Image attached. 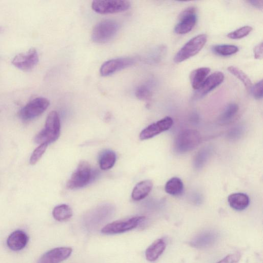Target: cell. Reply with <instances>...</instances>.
Returning <instances> with one entry per match:
<instances>
[{
  "mask_svg": "<svg viewBox=\"0 0 263 263\" xmlns=\"http://www.w3.org/2000/svg\"><path fill=\"white\" fill-rule=\"evenodd\" d=\"M72 215L71 208L66 204L58 205L52 211L53 218L59 221H66L70 218Z\"/></svg>",
  "mask_w": 263,
  "mask_h": 263,
  "instance_id": "23",
  "label": "cell"
},
{
  "mask_svg": "<svg viewBox=\"0 0 263 263\" xmlns=\"http://www.w3.org/2000/svg\"><path fill=\"white\" fill-rule=\"evenodd\" d=\"M212 153V149L209 146L204 147L199 150L194 159V167L197 169L202 168L210 157Z\"/></svg>",
  "mask_w": 263,
  "mask_h": 263,
  "instance_id": "24",
  "label": "cell"
},
{
  "mask_svg": "<svg viewBox=\"0 0 263 263\" xmlns=\"http://www.w3.org/2000/svg\"><path fill=\"white\" fill-rule=\"evenodd\" d=\"M92 172L90 164L85 161L79 163L67 183V187L71 190L86 185L92 179Z\"/></svg>",
  "mask_w": 263,
  "mask_h": 263,
  "instance_id": "5",
  "label": "cell"
},
{
  "mask_svg": "<svg viewBox=\"0 0 263 263\" xmlns=\"http://www.w3.org/2000/svg\"><path fill=\"white\" fill-rule=\"evenodd\" d=\"M239 109L236 103L228 104L221 114L219 120L222 123H226L231 121L236 116Z\"/></svg>",
  "mask_w": 263,
  "mask_h": 263,
  "instance_id": "26",
  "label": "cell"
},
{
  "mask_svg": "<svg viewBox=\"0 0 263 263\" xmlns=\"http://www.w3.org/2000/svg\"><path fill=\"white\" fill-rule=\"evenodd\" d=\"M173 124V120L172 118L170 117H165L143 129L140 134L139 138L141 140L152 138L164 131L168 130Z\"/></svg>",
  "mask_w": 263,
  "mask_h": 263,
  "instance_id": "12",
  "label": "cell"
},
{
  "mask_svg": "<svg viewBox=\"0 0 263 263\" xmlns=\"http://www.w3.org/2000/svg\"><path fill=\"white\" fill-rule=\"evenodd\" d=\"M183 184L178 177H173L168 180L165 185V192L171 195L177 196L182 194L183 191Z\"/></svg>",
  "mask_w": 263,
  "mask_h": 263,
  "instance_id": "21",
  "label": "cell"
},
{
  "mask_svg": "<svg viewBox=\"0 0 263 263\" xmlns=\"http://www.w3.org/2000/svg\"><path fill=\"white\" fill-rule=\"evenodd\" d=\"M72 251L69 247L53 248L43 254L37 263H60L70 256Z\"/></svg>",
  "mask_w": 263,
  "mask_h": 263,
  "instance_id": "13",
  "label": "cell"
},
{
  "mask_svg": "<svg viewBox=\"0 0 263 263\" xmlns=\"http://www.w3.org/2000/svg\"><path fill=\"white\" fill-rule=\"evenodd\" d=\"M252 30V27L250 26H245L229 33L227 36L231 39H240L247 36Z\"/></svg>",
  "mask_w": 263,
  "mask_h": 263,
  "instance_id": "28",
  "label": "cell"
},
{
  "mask_svg": "<svg viewBox=\"0 0 263 263\" xmlns=\"http://www.w3.org/2000/svg\"><path fill=\"white\" fill-rule=\"evenodd\" d=\"M61 123L58 113L52 110L48 115L44 128L35 137L36 143L49 144L55 141L60 135Z\"/></svg>",
  "mask_w": 263,
  "mask_h": 263,
  "instance_id": "1",
  "label": "cell"
},
{
  "mask_svg": "<svg viewBox=\"0 0 263 263\" xmlns=\"http://www.w3.org/2000/svg\"><path fill=\"white\" fill-rule=\"evenodd\" d=\"M50 105L44 97L35 98L27 103L20 111L19 117L24 121H29L42 115Z\"/></svg>",
  "mask_w": 263,
  "mask_h": 263,
  "instance_id": "6",
  "label": "cell"
},
{
  "mask_svg": "<svg viewBox=\"0 0 263 263\" xmlns=\"http://www.w3.org/2000/svg\"><path fill=\"white\" fill-rule=\"evenodd\" d=\"M145 218L144 216H136L115 221L104 226L101 229V233L106 235L124 233L136 228Z\"/></svg>",
  "mask_w": 263,
  "mask_h": 263,
  "instance_id": "8",
  "label": "cell"
},
{
  "mask_svg": "<svg viewBox=\"0 0 263 263\" xmlns=\"http://www.w3.org/2000/svg\"><path fill=\"white\" fill-rule=\"evenodd\" d=\"M153 186V181L145 180L138 183L134 187L132 198L134 200L139 201L145 198L151 192Z\"/></svg>",
  "mask_w": 263,
  "mask_h": 263,
  "instance_id": "19",
  "label": "cell"
},
{
  "mask_svg": "<svg viewBox=\"0 0 263 263\" xmlns=\"http://www.w3.org/2000/svg\"><path fill=\"white\" fill-rule=\"evenodd\" d=\"M119 29L118 23L112 20H105L97 23L93 28L92 40L97 43H104L111 40Z\"/></svg>",
  "mask_w": 263,
  "mask_h": 263,
  "instance_id": "4",
  "label": "cell"
},
{
  "mask_svg": "<svg viewBox=\"0 0 263 263\" xmlns=\"http://www.w3.org/2000/svg\"><path fill=\"white\" fill-rule=\"evenodd\" d=\"M136 63L133 58H118L105 62L101 66L100 72L102 76L107 77L131 66Z\"/></svg>",
  "mask_w": 263,
  "mask_h": 263,
  "instance_id": "11",
  "label": "cell"
},
{
  "mask_svg": "<svg viewBox=\"0 0 263 263\" xmlns=\"http://www.w3.org/2000/svg\"><path fill=\"white\" fill-rule=\"evenodd\" d=\"M218 234L213 230H205L195 236L190 245L197 249H203L212 246L217 240Z\"/></svg>",
  "mask_w": 263,
  "mask_h": 263,
  "instance_id": "14",
  "label": "cell"
},
{
  "mask_svg": "<svg viewBox=\"0 0 263 263\" xmlns=\"http://www.w3.org/2000/svg\"><path fill=\"white\" fill-rule=\"evenodd\" d=\"M130 3L125 0H100L92 2V9L100 14H112L128 10Z\"/></svg>",
  "mask_w": 263,
  "mask_h": 263,
  "instance_id": "7",
  "label": "cell"
},
{
  "mask_svg": "<svg viewBox=\"0 0 263 263\" xmlns=\"http://www.w3.org/2000/svg\"><path fill=\"white\" fill-rule=\"evenodd\" d=\"M116 161V155L111 150H105L100 155L99 158V165L103 170L111 168Z\"/></svg>",
  "mask_w": 263,
  "mask_h": 263,
  "instance_id": "22",
  "label": "cell"
},
{
  "mask_svg": "<svg viewBox=\"0 0 263 263\" xmlns=\"http://www.w3.org/2000/svg\"><path fill=\"white\" fill-rule=\"evenodd\" d=\"M228 70L243 84L247 90H250L253 85L249 77L244 72L234 66H229Z\"/></svg>",
  "mask_w": 263,
  "mask_h": 263,
  "instance_id": "27",
  "label": "cell"
},
{
  "mask_svg": "<svg viewBox=\"0 0 263 263\" xmlns=\"http://www.w3.org/2000/svg\"><path fill=\"white\" fill-rule=\"evenodd\" d=\"M212 51L218 55L227 57L235 54L238 51V48L234 45L221 44L213 46Z\"/></svg>",
  "mask_w": 263,
  "mask_h": 263,
  "instance_id": "25",
  "label": "cell"
},
{
  "mask_svg": "<svg viewBox=\"0 0 263 263\" xmlns=\"http://www.w3.org/2000/svg\"><path fill=\"white\" fill-rule=\"evenodd\" d=\"M165 248L166 243L163 239L156 240L146 250V259L151 262L156 260L164 252Z\"/></svg>",
  "mask_w": 263,
  "mask_h": 263,
  "instance_id": "17",
  "label": "cell"
},
{
  "mask_svg": "<svg viewBox=\"0 0 263 263\" xmlns=\"http://www.w3.org/2000/svg\"><path fill=\"white\" fill-rule=\"evenodd\" d=\"M48 145V144L46 143L40 144V145L34 149L31 155L29 160L30 163L31 165L35 164L41 159L46 151Z\"/></svg>",
  "mask_w": 263,
  "mask_h": 263,
  "instance_id": "29",
  "label": "cell"
},
{
  "mask_svg": "<svg viewBox=\"0 0 263 263\" xmlns=\"http://www.w3.org/2000/svg\"><path fill=\"white\" fill-rule=\"evenodd\" d=\"M206 41L205 34H200L193 37L177 52L174 61L179 63L195 55L202 49Z\"/></svg>",
  "mask_w": 263,
  "mask_h": 263,
  "instance_id": "3",
  "label": "cell"
},
{
  "mask_svg": "<svg viewBox=\"0 0 263 263\" xmlns=\"http://www.w3.org/2000/svg\"><path fill=\"white\" fill-rule=\"evenodd\" d=\"M39 60L36 50L31 48L26 52L16 55L12 61V64L20 70L29 71L36 66Z\"/></svg>",
  "mask_w": 263,
  "mask_h": 263,
  "instance_id": "9",
  "label": "cell"
},
{
  "mask_svg": "<svg viewBox=\"0 0 263 263\" xmlns=\"http://www.w3.org/2000/svg\"><path fill=\"white\" fill-rule=\"evenodd\" d=\"M210 72L208 67H200L193 70L190 74V81L192 88L198 90L208 77Z\"/></svg>",
  "mask_w": 263,
  "mask_h": 263,
  "instance_id": "20",
  "label": "cell"
},
{
  "mask_svg": "<svg viewBox=\"0 0 263 263\" xmlns=\"http://www.w3.org/2000/svg\"><path fill=\"white\" fill-rule=\"evenodd\" d=\"M135 95L139 99L148 100L151 99L152 92L147 85H142L137 88Z\"/></svg>",
  "mask_w": 263,
  "mask_h": 263,
  "instance_id": "30",
  "label": "cell"
},
{
  "mask_svg": "<svg viewBox=\"0 0 263 263\" xmlns=\"http://www.w3.org/2000/svg\"><path fill=\"white\" fill-rule=\"evenodd\" d=\"M242 129L240 127H234L228 133L229 138L230 139L238 138L242 134Z\"/></svg>",
  "mask_w": 263,
  "mask_h": 263,
  "instance_id": "34",
  "label": "cell"
},
{
  "mask_svg": "<svg viewBox=\"0 0 263 263\" xmlns=\"http://www.w3.org/2000/svg\"><path fill=\"white\" fill-rule=\"evenodd\" d=\"M251 92L256 99H261L262 98V80L252 85Z\"/></svg>",
  "mask_w": 263,
  "mask_h": 263,
  "instance_id": "31",
  "label": "cell"
},
{
  "mask_svg": "<svg viewBox=\"0 0 263 263\" xmlns=\"http://www.w3.org/2000/svg\"><path fill=\"white\" fill-rule=\"evenodd\" d=\"M262 42L255 46L253 49L254 58L256 59H261L262 58Z\"/></svg>",
  "mask_w": 263,
  "mask_h": 263,
  "instance_id": "33",
  "label": "cell"
},
{
  "mask_svg": "<svg viewBox=\"0 0 263 263\" xmlns=\"http://www.w3.org/2000/svg\"><path fill=\"white\" fill-rule=\"evenodd\" d=\"M240 257L241 255L238 253L229 254L217 263H236L239 260Z\"/></svg>",
  "mask_w": 263,
  "mask_h": 263,
  "instance_id": "32",
  "label": "cell"
},
{
  "mask_svg": "<svg viewBox=\"0 0 263 263\" xmlns=\"http://www.w3.org/2000/svg\"><path fill=\"white\" fill-rule=\"evenodd\" d=\"M29 240L27 234L23 231L17 230L11 233L7 239L8 247L13 251H19L25 247Z\"/></svg>",
  "mask_w": 263,
  "mask_h": 263,
  "instance_id": "16",
  "label": "cell"
},
{
  "mask_svg": "<svg viewBox=\"0 0 263 263\" xmlns=\"http://www.w3.org/2000/svg\"><path fill=\"white\" fill-rule=\"evenodd\" d=\"M200 133L197 130L185 129L181 130L174 141V149L179 154H183L195 149L201 142Z\"/></svg>",
  "mask_w": 263,
  "mask_h": 263,
  "instance_id": "2",
  "label": "cell"
},
{
  "mask_svg": "<svg viewBox=\"0 0 263 263\" xmlns=\"http://www.w3.org/2000/svg\"><path fill=\"white\" fill-rule=\"evenodd\" d=\"M228 201L230 206L236 211L246 209L250 203L248 196L242 193H236L230 195Z\"/></svg>",
  "mask_w": 263,
  "mask_h": 263,
  "instance_id": "18",
  "label": "cell"
},
{
  "mask_svg": "<svg viewBox=\"0 0 263 263\" xmlns=\"http://www.w3.org/2000/svg\"><path fill=\"white\" fill-rule=\"evenodd\" d=\"M224 78V74L221 72L216 71L212 73L206 78L201 87L198 90L196 96L199 97L205 96L222 83Z\"/></svg>",
  "mask_w": 263,
  "mask_h": 263,
  "instance_id": "15",
  "label": "cell"
},
{
  "mask_svg": "<svg viewBox=\"0 0 263 263\" xmlns=\"http://www.w3.org/2000/svg\"><path fill=\"white\" fill-rule=\"evenodd\" d=\"M196 9L193 7L186 8L182 11L176 25L174 31L178 34H184L190 32L197 22Z\"/></svg>",
  "mask_w": 263,
  "mask_h": 263,
  "instance_id": "10",
  "label": "cell"
},
{
  "mask_svg": "<svg viewBox=\"0 0 263 263\" xmlns=\"http://www.w3.org/2000/svg\"><path fill=\"white\" fill-rule=\"evenodd\" d=\"M248 2L255 7H256L258 8H260V9H262V8L263 1L262 0H260V1L252 0V1H249Z\"/></svg>",
  "mask_w": 263,
  "mask_h": 263,
  "instance_id": "35",
  "label": "cell"
}]
</instances>
